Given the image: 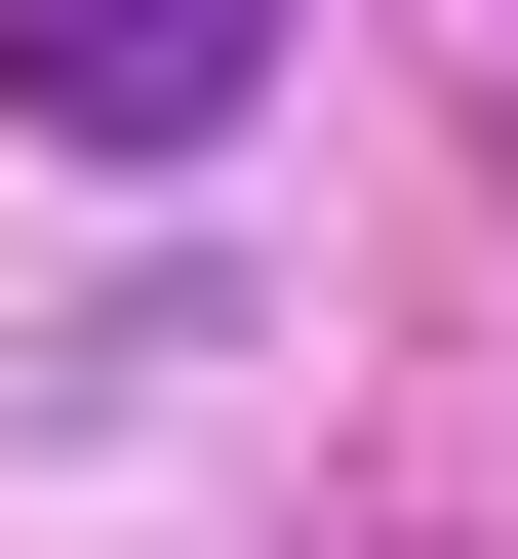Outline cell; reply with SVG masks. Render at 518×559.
<instances>
[{
  "mask_svg": "<svg viewBox=\"0 0 518 559\" xmlns=\"http://www.w3.org/2000/svg\"><path fill=\"white\" fill-rule=\"evenodd\" d=\"M0 81L81 120V160H200V120L279 81V0H0Z\"/></svg>",
  "mask_w": 518,
  "mask_h": 559,
  "instance_id": "1",
  "label": "cell"
}]
</instances>
